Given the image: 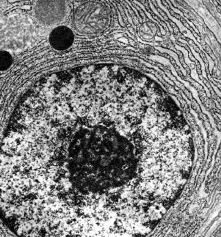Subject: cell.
Masks as SVG:
<instances>
[{"instance_id": "1", "label": "cell", "mask_w": 221, "mask_h": 237, "mask_svg": "<svg viewBox=\"0 0 221 237\" xmlns=\"http://www.w3.org/2000/svg\"><path fill=\"white\" fill-rule=\"evenodd\" d=\"M110 11L99 2H87L76 9L73 15L74 26L83 34H96L109 24Z\"/></svg>"}, {"instance_id": "2", "label": "cell", "mask_w": 221, "mask_h": 237, "mask_svg": "<svg viewBox=\"0 0 221 237\" xmlns=\"http://www.w3.org/2000/svg\"><path fill=\"white\" fill-rule=\"evenodd\" d=\"M35 13L38 19L44 24L60 22L65 13L64 0H38Z\"/></svg>"}, {"instance_id": "3", "label": "cell", "mask_w": 221, "mask_h": 237, "mask_svg": "<svg viewBox=\"0 0 221 237\" xmlns=\"http://www.w3.org/2000/svg\"><path fill=\"white\" fill-rule=\"evenodd\" d=\"M74 41L73 33L69 28L60 26L53 29L49 36L51 46L57 51H64L72 46Z\"/></svg>"}, {"instance_id": "4", "label": "cell", "mask_w": 221, "mask_h": 237, "mask_svg": "<svg viewBox=\"0 0 221 237\" xmlns=\"http://www.w3.org/2000/svg\"><path fill=\"white\" fill-rule=\"evenodd\" d=\"M140 34L147 39H151L155 35L156 33V27L152 23H145L141 26L140 29Z\"/></svg>"}, {"instance_id": "5", "label": "cell", "mask_w": 221, "mask_h": 237, "mask_svg": "<svg viewBox=\"0 0 221 237\" xmlns=\"http://www.w3.org/2000/svg\"><path fill=\"white\" fill-rule=\"evenodd\" d=\"M13 57L9 53L0 51V71L7 70L11 67Z\"/></svg>"}]
</instances>
